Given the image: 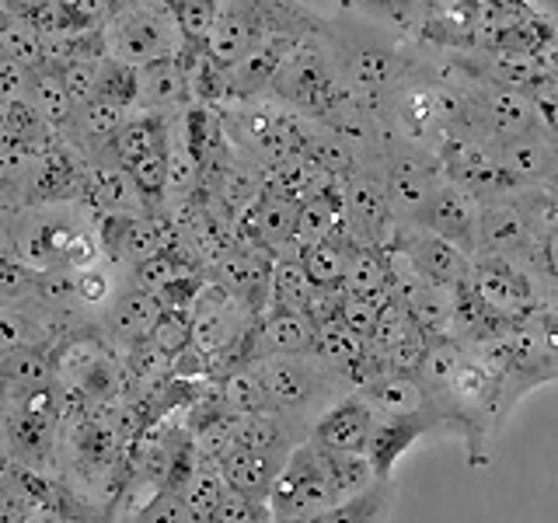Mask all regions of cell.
Segmentation results:
<instances>
[{"label":"cell","instance_id":"obj_10","mask_svg":"<svg viewBox=\"0 0 558 523\" xmlns=\"http://www.w3.org/2000/svg\"><path fill=\"white\" fill-rule=\"evenodd\" d=\"M433 429H440V412H436V405L426 412H415V415H377L371 426V436H366V447H363L374 478L388 482L401 453H405L418 436H426Z\"/></svg>","mask_w":558,"mask_h":523},{"label":"cell","instance_id":"obj_54","mask_svg":"<svg viewBox=\"0 0 558 523\" xmlns=\"http://www.w3.org/2000/svg\"><path fill=\"white\" fill-rule=\"evenodd\" d=\"M349 4H356L363 11L380 14V17H388V22H395V4H391V0H349Z\"/></svg>","mask_w":558,"mask_h":523},{"label":"cell","instance_id":"obj_44","mask_svg":"<svg viewBox=\"0 0 558 523\" xmlns=\"http://www.w3.org/2000/svg\"><path fill=\"white\" fill-rule=\"evenodd\" d=\"M147 342L161 349L165 356L182 353V349L189 345V314H182V311H161V318L154 321Z\"/></svg>","mask_w":558,"mask_h":523},{"label":"cell","instance_id":"obj_3","mask_svg":"<svg viewBox=\"0 0 558 523\" xmlns=\"http://www.w3.org/2000/svg\"><path fill=\"white\" fill-rule=\"evenodd\" d=\"M255 321L258 314L248 304H241L217 279L214 283L206 279L189 307V342L209 360V366L220 360H231L234 366H241Z\"/></svg>","mask_w":558,"mask_h":523},{"label":"cell","instance_id":"obj_24","mask_svg":"<svg viewBox=\"0 0 558 523\" xmlns=\"http://www.w3.org/2000/svg\"><path fill=\"white\" fill-rule=\"evenodd\" d=\"M203 182V161L199 154L185 144V136L179 130L171 112V126H168V192H165V206H182L185 199L196 196V188Z\"/></svg>","mask_w":558,"mask_h":523},{"label":"cell","instance_id":"obj_50","mask_svg":"<svg viewBox=\"0 0 558 523\" xmlns=\"http://www.w3.org/2000/svg\"><path fill=\"white\" fill-rule=\"evenodd\" d=\"M531 266L548 279V283L558 287V220L551 227L537 234L534 252H531Z\"/></svg>","mask_w":558,"mask_h":523},{"label":"cell","instance_id":"obj_11","mask_svg":"<svg viewBox=\"0 0 558 523\" xmlns=\"http://www.w3.org/2000/svg\"><path fill=\"white\" fill-rule=\"evenodd\" d=\"M478 214H482V203L464 192L461 185H453L447 174L444 182L436 185L433 199L423 214V227H429L433 234L447 238L450 244H458L461 252H468L475 258V248H478Z\"/></svg>","mask_w":558,"mask_h":523},{"label":"cell","instance_id":"obj_48","mask_svg":"<svg viewBox=\"0 0 558 523\" xmlns=\"http://www.w3.org/2000/svg\"><path fill=\"white\" fill-rule=\"evenodd\" d=\"M136 523H192V520H189V510H185L182 496L157 488V492L150 496V502L144 506V510H140Z\"/></svg>","mask_w":558,"mask_h":523},{"label":"cell","instance_id":"obj_36","mask_svg":"<svg viewBox=\"0 0 558 523\" xmlns=\"http://www.w3.org/2000/svg\"><path fill=\"white\" fill-rule=\"evenodd\" d=\"M126 374L136 388L157 391L171 377V356H165L161 349L150 342H136L126 349Z\"/></svg>","mask_w":558,"mask_h":523},{"label":"cell","instance_id":"obj_31","mask_svg":"<svg viewBox=\"0 0 558 523\" xmlns=\"http://www.w3.org/2000/svg\"><path fill=\"white\" fill-rule=\"evenodd\" d=\"M241 423H244V415H234V412L220 409V412H214V415L203 418V423L196 426V440H192V447H196V453H199L203 461L220 464L227 453L238 447Z\"/></svg>","mask_w":558,"mask_h":523},{"label":"cell","instance_id":"obj_42","mask_svg":"<svg viewBox=\"0 0 558 523\" xmlns=\"http://www.w3.org/2000/svg\"><path fill=\"white\" fill-rule=\"evenodd\" d=\"M217 8H220V0H182V4H174L182 35H185V46H192V49L206 46V35L217 22Z\"/></svg>","mask_w":558,"mask_h":523},{"label":"cell","instance_id":"obj_4","mask_svg":"<svg viewBox=\"0 0 558 523\" xmlns=\"http://www.w3.org/2000/svg\"><path fill=\"white\" fill-rule=\"evenodd\" d=\"M339 499V492L328 482V471L322 461V450L311 447L307 440L296 443L290 450V458L283 471L276 475L269 488V510L272 523H287V520H311L325 510H331Z\"/></svg>","mask_w":558,"mask_h":523},{"label":"cell","instance_id":"obj_5","mask_svg":"<svg viewBox=\"0 0 558 523\" xmlns=\"http://www.w3.org/2000/svg\"><path fill=\"white\" fill-rule=\"evenodd\" d=\"M388 154H384V192H388L395 220L418 223L433 199L436 185L444 182V168L423 144L412 139H384Z\"/></svg>","mask_w":558,"mask_h":523},{"label":"cell","instance_id":"obj_9","mask_svg":"<svg viewBox=\"0 0 558 523\" xmlns=\"http://www.w3.org/2000/svg\"><path fill=\"white\" fill-rule=\"evenodd\" d=\"M374 418H377V412L371 409V401H366L360 391H353L314 418L307 443L318 447L322 453H363Z\"/></svg>","mask_w":558,"mask_h":523},{"label":"cell","instance_id":"obj_51","mask_svg":"<svg viewBox=\"0 0 558 523\" xmlns=\"http://www.w3.org/2000/svg\"><path fill=\"white\" fill-rule=\"evenodd\" d=\"M109 290H112L109 272H98L95 266H92V269H84V272H77V301H81V304L98 307V304L109 301Z\"/></svg>","mask_w":558,"mask_h":523},{"label":"cell","instance_id":"obj_13","mask_svg":"<svg viewBox=\"0 0 558 523\" xmlns=\"http://www.w3.org/2000/svg\"><path fill=\"white\" fill-rule=\"evenodd\" d=\"M217 283L227 287L241 304H248L255 314L269 307V276H272V255L262 248H241L231 244L217 262Z\"/></svg>","mask_w":558,"mask_h":523},{"label":"cell","instance_id":"obj_20","mask_svg":"<svg viewBox=\"0 0 558 523\" xmlns=\"http://www.w3.org/2000/svg\"><path fill=\"white\" fill-rule=\"evenodd\" d=\"M189 98V70L182 60H157L136 66V105L133 112H171Z\"/></svg>","mask_w":558,"mask_h":523},{"label":"cell","instance_id":"obj_15","mask_svg":"<svg viewBox=\"0 0 558 523\" xmlns=\"http://www.w3.org/2000/svg\"><path fill=\"white\" fill-rule=\"evenodd\" d=\"M314 345V325L304 311H269L255 321L248 345H244V363L262 356H301Z\"/></svg>","mask_w":558,"mask_h":523},{"label":"cell","instance_id":"obj_2","mask_svg":"<svg viewBox=\"0 0 558 523\" xmlns=\"http://www.w3.org/2000/svg\"><path fill=\"white\" fill-rule=\"evenodd\" d=\"M252 370L262 380L269 409L296 418V423H304L307 429L325 409H331L339 398H345V388H353L345 377L328 370V366L322 360H314L311 353L262 356V360H252Z\"/></svg>","mask_w":558,"mask_h":523},{"label":"cell","instance_id":"obj_1","mask_svg":"<svg viewBox=\"0 0 558 523\" xmlns=\"http://www.w3.org/2000/svg\"><path fill=\"white\" fill-rule=\"evenodd\" d=\"M101 46L105 60L126 66L174 60L185 49L179 11L171 0H116L101 25Z\"/></svg>","mask_w":558,"mask_h":523},{"label":"cell","instance_id":"obj_39","mask_svg":"<svg viewBox=\"0 0 558 523\" xmlns=\"http://www.w3.org/2000/svg\"><path fill=\"white\" fill-rule=\"evenodd\" d=\"M39 339H43V328L32 321V314L25 307L0 301V356L22 345H39Z\"/></svg>","mask_w":558,"mask_h":523},{"label":"cell","instance_id":"obj_16","mask_svg":"<svg viewBox=\"0 0 558 523\" xmlns=\"http://www.w3.org/2000/svg\"><path fill=\"white\" fill-rule=\"evenodd\" d=\"M81 203L95 206L98 214H126V217H147L150 214L144 196H140L133 179H130V171L119 168V165H101V161H87Z\"/></svg>","mask_w":558,"mask_h":523},{"label":"cell","instance_id":"obj_34","mask_svg":"<svg viewBox=\"0 0 558 523\" xmlns=\"http://www.w3.org/2000/svg\"><path fill=\"white\" fill-rule=\"evenodd\" d=\"M322 461H325L328 482L339 492V499H353L377 482L366 453H322Z\"/></svg>","mask_w":558,"mask_h":523},{"label":"cell","instance_id":"obj_38","mask_svg":"<svg viewBox=\"0 0 558 523\" xmlns=\"http://www.w3.org/2000/svg\"><path fill=\"white\" fill-rule=\"evenodd\" d=\"M418 325L412 321V314H409V307L398 301V296H391L388 293V301L380 304V314H377V325H374V336L366 339L371 342V349L374 353H388L391 345H398L401 339L409 336V331H415Z\"/></svg>","mask_w":558,"mask_h":523},{"label":"cell","instance_id":"obj_43","mask_svg":"<svg viewBox=\"0 0 558 523\" xmlns=\"http://www.w3.org/2000/svg\"><path fill=\"white\" fill-rule=\"evenodd\" d=\"M209 523H272V510L262 499L241 496V492H231V488H227Z\"/></svg>","mask_w":558,"mask_h":523},{"label":"cell","instance_id":"obj_23","mask_svg":"<svg viewBox=\"0 0 558 523\" xmlns=\"http://www.w3.org/2000/svg\"><path fill=\"white\" fill-rule=\"evenodd\" d=\"M25 101L35 109V115H39L49 130H70V122H74V101H70L66 95V84L63 77L57 74V70L49 66H32L28 70V95Z\"/></svg>","mask_w":558,"mask_h":523},{"label":"cell","instance_id":"obj_18","mask_svg":"<svg viewBox=\"0 0 558 523\" xmlns=\"http://www.w3.org/2000/svg\"><path fill=\"white\" fill-rule=\"evenodd\" d=\"M161 304H157V296L144 287H126L119 290L109 307H105V331H109V339L119 342L122 349H130L136 342H147L154 321L161 318Z\"/></svg>","mask_w":558,"mask_h":523},{"label":"cell","instance_id":"obj_29","mask_svg":"<svg viewBox=\"0 0 558 523\" xmlns=\"http://www.w3.org/2000/svg\"><path fill=\"white\" fill-rule=\"evenodd\" d=\"M384 510H388V485L374 482L366 492L336 502L331 510L311 516V520H287V523H380Z\"/></svg>","mask_w":558,"mask_h":523},{"label":"cell","instance_id":"obj_53","mask_svg":"<svg viewBox=\"0 0 558 523\" xmlns=\"http://www.w3.org/2000/svg\"><path fill=\"white\" fill-rule=\"evenodd\" d=\"M537 57V63H541V70H545V74L558 84V28L548 35L545 42H541V49L534 52Z\"/></svg>","mask_w":558,"mask_h":523},{"label":"cell","instance_id":"obj_19","mask_svg":"<svg viewBox=\"0 0 558 523\" xmlns=\"http://www.w3.org/2000/svg\"><path fill=\"white\" fill-rule=\"evenodd\" d=\"M287 458H290V453L241 450V447H234L217 467H220V475H223V485L231 488V492H241V496H252V499L266 502L269 488H272L279 471H283Z\"/></svg>","mask_w":558,"mask_h":523},{"label":"cell","instance_id":"obj_8","mask_svg":"<svg viewBox=\"0 0 558 523\" xmlns=\"http://www.w3.org/2000/svg\"><path fill=\"white\" fill-rule=\"evenodd\" d=\"M391 244L405 248L409 258L418 266V272H423L426 279H433V283H447V287L468 283L471 255L461 252L458 244H450L447 238L433 234L429 227H423V223H401V227H395Z\"/></svg>","mask_w":558,"mask_h":523},{"label":"cell","instance_id":"obj_49","mask_svg":"<svg viewBox=\"0 0 558 523\" xmlns=\"http://www.w3.org/2000/svg\"><path fill=\"white\" fill-rule=\"evenodd\" d=\"M531 101H534V112H537V122H541V130H545L555 144H558V84L548 77V81H541L537 87H531Z\"/></svg>","mask_w":558,"mask_h":523},{"label":"cell","instance_id":"obj_45","mask_svg":"<svg viewBox=\"0 0 558 523\" xmlns=\"http://www.w3.org/2000/svg\"><path fill=\"white\" fill-rule=\"evenodd\" d=\"M98 63L101 60H74L60 70V77L66 84V95L74 101V109L87 105L92 98H98Z\"/></svg>","mask_w":558,"mask_h":523},{"label":"cell","instance_id":"obj_41","mask_svg":"<svg viewBox=\"0 0 558 523\" xmlns=\"http://www.w3.org/2000/svg\"><path fill=\"white\" fill-rule=\"evenodd\" d=\"M98 95L133 112V105H136V66L116 63V60H101L98 63Z\"/></svg>","mask_w":558,"mask_h":523},{"label":"cell","instance_id":"obj_46","mask_svg":"<svg viewBox=\"0 0 558 523\" xmlns=\"http://www.w3.org/2000/svg\"><path fill=\"white\" fill-rule=\"evenodd\" d=\"M60 8L66 14L70 32H92L105 25V17L116 8V0H60Z\"/></svg>","mask_w":558,"mask_h":523},{"label":"cell","instance_id":"obj_30","mask_svg":"<svg viewBox=\"0 0 558 523\" xmlns=\"http://www.w3.org/2000/svg\"><path fill=\"white\" fill-rule=\"evenodd\" d=\"M349 252L353 244L342 241V238H328L311 244V248L301 255V266L307 272V279L314 287H342V276L349 266Z\"/></svg>","mask_w":558,"mask_h":523},{"label":"cell","instance_id":"obj_47","mask_svg":"<svg viewBox=\"0 0 558 523\" xmlns=\"http://www.w3.org/2000/svg\"><path fill=\"white\" fill-rule=\"evenodd\" d=\"M98 258H101L98 231H95V227H87V223H84V227H77V234L70 238L66 252H63V269L84 272V269L98 266Z\"/></svg>","mask_w":558,"mask_h":523},{"label":"cell","instance_id":"obj_6","mask_svg":"<svg viewBox=\"0 0 558 523\" xmlns=\"http://www.w3.org/2000/svg\"><path fill=\"white\" fill-rule=\"evenodd\" d=\"M468 287L478 301L496 314L502 321H523L541 307L537 301V287L531 272L520 266L517 258L506 255H478L471 258V276Z\"/></svg>","mask_w":558,"mask_h":523},{"label":"cell","instance_id":"obj_22","mask_svg":"<svg viewBox=\"0 0 558 523\" xmlns=\"http://www.w3.org/2000/svg\"><path fill=\"white\" fill-rule=\"evenodd\" d=\"M371 353V342L353 336L339 318L328 321L322 328H314V345H311V356L322 360L328 370H336L339 377H345L349 384L356 380L360 363Z\"/></svg>","mask_w":558,"mask_h":523},{"label":"cell","instance_id":"obj_12","mask_svg":"<svg viewBox=\"0 0 558 523\" xmlns=\"http://www.w3.org/2000/svg\"><path fill=\"white\" fill-rule=\"evenodd\" d=\"M537 241V227L531 223L527 209L513 199H493V203H482V214H478V255H506V258H517V255H531Z\"/></svg>","mask_w":558,"mask_h":523},{"label":"cell","instance_id":"obj_35","mask_svg":"<svg viewBox=\"0 0 558 523\" xmlns=\"http://www.w3.org/2000/svg\"><path fill=\"white\" fill-rule=\"evenodd\" d=\"M223 492H227V485H223L220 467L214 461H203L199 471H196V478H192L189 488L182 492L189 520L192 523H209V520H214V510H217V502H220Z\"/></svg>","mask_w":558,"mask_h":523},{"label":"cell","instance_id":"obj_28","mask_svg":"<svg viewBox=\"0 0 558 523\" xmlns=\"http://www.w3.org/2000/svg\"><path fill=\"white\" fill-rule=\"evenodd\" d=\"M130 109H122V105L109 101V98H92L81 109H74V122H70V130L81 136V147L87 144H105L122 122H126Z\"/></svg>","mask_w":558,"mask_h":523},{"label":"cell","instance_id":"obj_14","mask_svg":"<svg viewBox=\"0 0 558 523\" xmlns=\"http://www.w3.org/2000/svg\"><path fill=\"white\" fill-rule=\"evenodd\" d=\"M478 112H482V133H485L488 144H493V139L541 130L534 101L527 92H520V87L485 81L478 87Z\"/></svg>","mask_w":558,"mask_h":523},{"label":"cell","instance_id":"obj_7","mask_svg":"<svg viewBox=\"0 0 558 523\" xmlns=\"http://www.w3.org/2000/svg\"><path fill=\"white\" fill-rule=\"evenodd\" d=\"M84 168L77 150L57 139L49 150L32 157L28 179H25V203L46 206V203H77L84 188Z\"/></svg>","mask_w":558,"mask_h":523},{"label":"cell","instance_id":"obj_52","mask_svg":"<svg viewBox=\"0 0 558 523\" xmlns=\"http://www.w3.org/2000/svg\"><path fill=\"white\" fill-rule=\"evenodd\" d=\"M25 513V499L22 492H14L8 482H0V523H17Z\"/></svg>","mask_w":558,"mask_h":523},{"label":"cell","instance_id":"obj_17","mask_svg":"<svg viewBox=\"0 0 558 523\" xmlns=\"http://www.w3.org/2000/svg\"><path fill=\"white\" fill-rule=\"evenodd\" d=\"M493 150H496V161L510 171L520 185H545L548 174L558 165V144L545 130L493 139Z\"/></svg>","mask_w":558,"mask_h":523},{"label":"cell","instance_id":"obj_57","mask_svg":"<svg viewBox=\"0 0 558 523\" xmlns=\"http://www.w3.org/2000/svg\"><path fill=\"white\" fill-rule=\"evenodd\" d=\"M541 188H545V192H548V196H551V199L558 203V165H555V171L548 174V182H545V185H541Z\"/></svg>","mask_w":558,"mask_h":523},{"label":"cell","instance_id":"obj_33","mask_svg":"<svg viewBox=\"0 0 558 523\" xmlns=\"http://www.w3.org/2000/svg\"><path fill=\"white\" fill-rule=\"evenodd\" d=\"M220 398H223V409L234 415H255L269 409L262 380L252 366H231V370L220 377Z\"/></svg>","mask_w":558,"mask_h":523},{"label":"cell","instance_id":"obj_56","mask_svg":"<svg viewBox=\"0 0 558 523\" xmlns=\"http://www.w3.org/2000/svg\"><path fill=\"white\" fill-rule=\"evenodd\" d=\"M418 4H423V11H426V14H433V11H447V8L468 4V0H418Z\"/></svg>","mask_w":558,"mask_h":523},{"label":"cell","instance_id":"obj_26","mask_svg":"<svg viewBox=\"0 0 558 523\" xmlns=\"http://www.w3.org/2000/svg\"><path fill=\"white\" fill-rule=\"evenodd\" d=\"M314 283L307 279L301 258L276 255L272 276H269V307L272 311H304Z\"/></svg>","mask_w":558,"mask_h":523},{"label":"cell","instance_id":"obj_25","mask_svg":"<svg viewBox=\"0 0 558 523\" xmlns=\"http://www.w3.org/2000/svg\"><path fill=\"white\" fill-rule=\"evenodd\" d=\"M468 360V349L461 339H453V336H436L429 339V349H426V356L423 363H418V384L429 391V398L436 394H444L447 391V384L453 380V374L461 370V363Z\"/></svg>","mask_w":558,"mask_h":523},{"label":"cell","instance_id":"obj_40","mask_svg":"<svg viewBox=\"0 0 558 523\" xmlns=\"http://www.w3.org/2000/svg\"><path fill=\"white\" fill-rule=\"evenodd\" d=\"M388 301V293H377V296H363V293H345L342 290V304H339V321L353 331L360 339H371L374 336V325H377V314L380 304Z\"/></svg>","mask_w":558,"mask_h":523},{"label":"cell","instance_id":"obj_21","mask_svg":"<svg viewBox=\"0 0 558 523\" xmlns=\"http://www.w3.org/2000/svg\"><path fill=\"white\" fill-rule=\"evenodd\" d=\"M371 409L377 415H415V412H426L433 409V398L429 391L418 384L415 374H398V370H384L380 377L366 380L363 388H356Z\"/></svg>","mask_w":558,"mask_h":523},{"label":"cell","instance_id":"obj_27","mask_svg":"<svg viewBox=\"0 0 558 523\" xmlns=\"http://www.w3.org/2000/svg\"><path fill=\"white\" fill-rule=\"evenodd\" d=\"M391 272H388V258L380 248H353L349 252V266L342 276V290L345 293H363V296H377V293H391Z\"/></svg>","mask_w":558,"mask_h":523},{"label":"cell","instance_id":"obj_37","mask_svg":"<svg viewBox=\"0 0 558 523\" xmlns=\"http://www.w3.org/2000/svg\"><path fill=\"white\" fill-rule=\"evenodd\" d=\"M0 370L8 377H14L22 388H39V384L52 380V363L49 353H43L39 345H22V349H11V353L0 356Z\"/></svg>","mask_w":558,"mask_h":523},{"label":"cell","instance_id":"obj_32","mask_svg":"<svg viewBox=\"0 0 558 523\" xmlns=\"http://www.w3.org/2000/svg\"><path fill=\"white\" fill-rule=\"evenodd\" d=\"M130 179L136 185V192L144 196L147 209L154 217H161L165 209V192H168V144L157 147V150H147L144 157H136V161L126 168Z\"/></svg>","mask_w":558,"mask_h":523},{"label":"cell","instance_id":"obj_55","mask_svg":"<svg viewBox=\"0 0 558 523\" xmlns=\"http://www.w3.org/2000/svg\"><path fill=\"white\" fill-rule=\"evenodd\" d=\"M46 0H0V11H11V14H22L28 17L35 8H43Z\"/></svg>","mask_w":558,"mask_h":523}]
</instances>
